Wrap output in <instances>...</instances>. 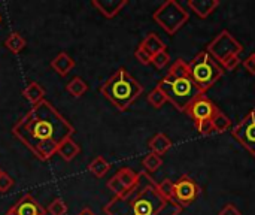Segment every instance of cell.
<instances>
[{
	"mask_svg": "<svg viewBox=\"0 0 255 215\" xmlns=\"http://www.w3.org/2000/svg\"><path fill=\"white\" fill-rule=\"evenodd\" d=\"M73 133L75 127L48 100L31 106L12 127V135L40 162L55 156L58 145Z\"/></svg>",
	"mask_w": 255,
	"mask_h": 215,
	"instance_id": "6da1fadb",
	"label": "cell"
},
{
	"mask_svg": "<svg viewBox=\"0 0 255 215\" xmlns=\"http://www.w3.org/2000/svg\"><path fill=\"white\" fill-rule=\"evenodd\" d=\"M182 208L175 201H166L155 180L145 171L139 172L136 186L121 198L114 196L105 207L106 215H179Z\"/></svg>",
	"mask_w": 255,
	"mask_h": 215,
	"instance_id": "7a4b0ae2",
	"label": "cell"
},
{
	"mask_svg": "<svg viewBox=\"0 0 255 215\" xmlns=\"http://www.w3.org/2000/svg\"><path fill=\"white\" fill-rule=\"evenodd\" d=\"M100 93L120 112H126L143 93V87L124 67H120L103 82Z\"/></svg>",
	"mask_w": 255,
	"mask_h": 215,
	"instance_id": "3957f363",
	"label": "cell"
},
{
	"mask_svg": "<svg viewBox=\"0 0 255 215\" xmlns=\"http://www.w3.org/2000/svg\"><path fill=\"white\" fill-rule=\"evenodd\" d=\"M178 111L185 112L187 108L202 94H205L194 82L191 75L187 76H170L166 75L157 85Z\"/></svg>",
	"mask_w": 255,
	"mask_h": 215,
	"instance_id": "277c9868",
	"label": "cell"
},
{
	"mask_svg": "<svg viewBox=\"0 0 255 215\" xmlns=\"http://www.w3.org/2000/svg\"><path fill=\"white\" fill-rule=\"evenodd\" d=\"M188 64L191 70V78L203 93H206L224 73L223 67L212 58L208 51L199 52Z\"/></svg>",
	"mask_w": 255,
	"mask_h": 215,
	"instance_id": "5b68a950",
	"label": "cell"
},
{
	"mask_svg": "<svg viewBox=\"0 0 255 215\" xmlns=\"http://www.w3.org/2000/svg\"><path fill=\"white\" fill-rule=\"evenodd\" d=\"M154 21L169 34H175L190 18V13L175 0L164 1L152 15Z\"/></svg>",
	"mask_w": 255,
	"mask_h": 215,
	"instance_id": "8992f818",
	"label": "cell"
},
{
	"mask_svg": "<svg viewBox=\"0 0 255 215\" xmlns=\"http://www.w3.org/2000/svg\"><path fill=\"white\" fill-rule=\"evenodd\" d=\"M242 45L227 31L223 30L215 39L208 45V52L212 55V58L220 64H224L229 58L236 57L242 52Z\"/></svg>",
	"mask_w": 255,
	"mask_h": 215,
	"instance_id": "52a82bcc",
	"label": "cell"
},
{
	"mask_svg": "<svg viewBox=\"0 0 255 215\" xmlns=\"http://www.w3.org/2000/svg\"><path fill=\"white\" fill-rule=\"evenodd\" d=\"M239 144L255 157V109H253L232 132Z\"/></svg>",
	"mask_w": 255,
	"mask_h": 215,
	"instance_id": "ba28073f",
	"label": "cell"
},
{
	"mask_svg": "<svg viewBox=\"0 0 255 215\" xmlns=\"http://www.w3.org/2000/svg\"><path fill=\"white\" fill-rule=\"evenodd\" d=\"M200 193V187L188 177V175H182L173 187V201L181 207H188L191 205L197 196Z\"/></svg>",
	"mask_w": 255,
	"mask_h": 215,
	"instance_id": "9c48e42d",
	"label": "cell"
},
{
	"mask_svg": "<svg viewBox=\"0 0 255 215\" xmlns=\"http://www.w3.org/2000/svg\"><path fill=\"white\" fill-rule=\"evenodd\" d=\"M137 178H139V174H136L133 169L130 168H123L120 169L108 183H106V187L117 196V198H121L124 196L126 193H128L137 183Z\"/></svg>",
	"mask_w": 255,
	"mask_h": 215,
	"instance_id": "30bf717a",
	"label": "cell"
},
{
	"mask_svg": "<svg viewBox=\"0 0 255 215\" xmlns=\"http://www.w3.org/2000/svg\"><path fill=\"white\" fill-rule=\"evenodd\" d=\"M220 109L217 108V105L206 96V94H202L200 97H197L188 108H187V114L191 117V120L196 123H200V121H206V120H212L214 115L218 112Z\"/></svg>",
	"mask_w": 255,
	"mask_h": 215,
	"instance_id": "8fae6325",
	"label": "cell"
},
{
	"mask_svg": "<svg viewBox=\"0 0 255 215\" xmlns=\"http://www.w3.org/2000/svg\"><path fill=\"white\" fill-rule=\"evenodd\" d=\"M10 211L15 215H46L45 210L40 207V204H39L31 195L22 196V198L10 208Z\"/></svg>",
	"mask_w": 255,
	"mask_h": 215,
	"instance_id": "7c38bea8",
	"label": "cell"
},
{
	"mask_svg": "<svg viewBox=\"0 0 255 215\" xmlns=\"http://www.w3.org/2000/svg\"><path fill=\"white\" fill-rule=\"evenodd\" d=\"M93 7H96L105 18L117 16L124 6H127V0H93Z\"/></svg>",
	"mask_w": 255,
	"mask_h": 215,
	"instance_id": "4fadbf2b",
	"label": "cell"
},
{
	"mask_svg": "<svg viewBox=\"0 0 255 215\" xmlns=\"http://www.w3.org/2000/svg\"><path fill=\"white\" fill-rule=\"evenodd\" d=\"M51 67L60 75V76H67L72 69L75 67V60L67 54V52H60L54 57L51 61Z\"/></svg>",
	"mask_w": 255,
	"mask_h": 215,
	"instance_id": "5bb4252c",
	"label": "cell"
},
{
	"mask_svg": "<svg viewBox=\"0 0 255 215\" xmlns=\"http://www.w3.org/2000/svg\"><path fill=\"white\" fill-rule=\"evenodd\" d=\"M220 6L218 0H190L188 7L200 18L209 16Z\"/></svg>",
	"mask_w": 255,
	"mask_h": 215,
	"instance_id": "9a60e30c",
	"label": "cell"
},
{
	"mask_svg": "<svg viewBox=\"0 0 255 215\" xmlns=\"http://www.w3.org/2000/svg\"><path fill=\"white\" fill-rule=\"evenodd\" d=\"M22 96L25 97V100L31 105L36 106L39 105L42 100H45V90L39 82H30L24 90H22Z\"/></svg>",
	"mask_w": 255,
	"mask_h": 215,
	"instance_id": "2e32d148",
	"label": "cell"
},
{
	"mask_svg": "<svg viewBox=\"0 0 255 215\" xmlns=\"http://www.w3.org/2000/svg\"><path fill=\"white\" fill-rule=\"evenodd\" d=\"M79 153H81V147H79L72 138L64 139V141L58 145V148H57V154H58L64 162H72Z\"/></svg>",
	"mask_w": 255,
	"mask_h": 215,
	"instance_id": "e0dca14e",
	"label": "cell"
},
{
	"mask_svg": "<svg viewBox=\"0 0 255 215\" xmlns=\"http://www.w3.org/2000/svg\"><path fill=\"white\" fill-rule=\"evenodd\" d=\"M148 147H149L151 153H154V154H157V156L161 157L163 154H166V153L170 150L172 141H170L164 133H157V135L148 142Z\"/></svg>",
	"mask_w": 255,
	"mask_h": 215,
	"instance_id": "ac0fdd59",
	"label": "cell"
},
{
	"mask_svg": "<svg viewBox=\"0 0 255 215\" xmlns=\"http://www.w3.org/2000/svg\"><path fill=\"white\" fill-rule=\"evenodd\" d=\"M140 46H142L143 49H146L152 57H154L155 54L161 52V51H166L164 42H163L155 33H149V34L140 42Z\"/></svg>",
	"mask_w": 255,
	"mask_h": 215,
	"instance_id": "d6986e66",
	"label": "cell"
},
{
	"mask_svg": "<svg viewBox=\"0 0 255 215\" xmlns=\"http://www.w3.org/2000/svg\"><path fill=\"white\" fill-rule=\"evenodd\" d=\"M25 45H27V40L24 39V36L21 34V33H18V31H12L7 37H6V40H4V46L7 48V51L9 52H12V54H19L24 48H25Z\"/></svg>",
	"mask_w": 255,
	"mask_h": 215,
	"instance_id": "ffe728a7",
	"label": "cell"
},
{
	"mask_svg": "<svg viewBox=\"0 0 255 215\" xmlns=\"http://www.w3.org/2000/svg\"><path fill=\"white\" fill-rule=\"evenodd\" d=\"M66 91H67L70 96L79 99V97H82V96L88 91V84H87L82 78L75 76L72 81H69V82L66 84Z\"/></svg>",
	"mask_w": 255,
	"mask_h": 215,
	"instance_id": "44dd1931",
	"label": "cell"
},
{
	"mask_svg": "<svg viewBox=\"0 0 255 215\" xmlns=\"http://www.w3.org/2000/svg\"><path fill=\"white\" fill-rule=\"evenodd\" d=\"M111 169V165L105 160V157L102 156H97L90 165H88V171L93 177L96 178H103Z\"/></svg>",
	"mask_w": 255,
	"mask_h": 215,
	"instance_id": "7402d4cb",
	"label": "cell"
},
{
	"mask_svg": "<svg viewBox=\"0 0 255 215\" xmlns=\"http://www.w3.org/2000/svg\"><path fill=\"white\" fill-rule=\"evenodd\" d=\"M161 165H163V159H161L160 156L154 154V153H149V154L142 160V166H143L145 172H148V174L157 172V171L161 168Z\"/></svg>",
	"mask_w": 255,
	"mask_h": 215,
	"instance_id": "603a6c76",
	"label": "cell"
},
{
	"mask_svg": "<svg viewBox=\"0 0 255 215\" xmlns=\"http://www.w3.org/2000/svg\"><path fill=\"white\" fill-rule=\"evenodd\" d=\"M212 126H214V132L224 133V132L232 126V121H230V118H229L224 112L218 111V112L214 115V118H212Z\"/></svg>",
	"mask_w": 255,
	"mask_h": 215,
	"instance_id": "cb8c5ba5",
	"label": "cell"
},
{
	"mask_svg": "<svg viewBox=\"0 0 255 215\" xmlns=\"http://www.w3.org/2000/svg\"><path fill=\"white\" fill-rule=\"evenodd\" d=\"M167 75H170V76H187V75H191L190 64L185 63V60L178 58V60L170 66Z\"/></svg>",
	"mask_w": 255,
	"mask_h": 215,
	"instance_id": "d4e9b609",
	"label": "cell"
},
{
	"mask_svg": "<svg viewBox=\"0 0 255 215\" xmlns=\"http://www.w3.org/2000/svg\"><path fill=\"white\" fill-rule=\"evenodd\" d=\"M166 102H167V99H166L164 93H163L158 87H155V88L148 94V103H149L152 108H155V109H160Z\"/></svg>",
	"mask_w": 255,
	"mask_h": 215,
	"instance_id": "484cf974",
	"label": "cell"
},
{
	"mask_svg": "<svg viewBox=\"0 0 255 215\" xmlns=\"http://www.w3.org/2000/svg\"><path fill=\"white\" fill-rule=\"evenodd\" d=\"M173 187H175V183L172 180H163L161 183H157V189H158V193L166 199V201H173Z\"/></svg>",
	"mask_w": 255,
	"mask_h": 215,
	"instance_id": "4316f807",
	"label": "cell"
},
{
	"mask_svg": "<svg viewBox=\"0 0 255 215\" xmlns=\"http://www.w3.org/2000/svg\"><path fill=\"white\" fill-rule=\"evenodd\" d=\"M49 215H66L67 214V205L61 199H54L48 207Z\"/></svg>",
	"mask_w": 255,
	"mask_h": 215,
	"instance_id": "83f0119b",
	"label": "cell"
},
{
	"mask_svg": "<svg viewBox=\"0 0 255 215\" xmlns=\"http://www.w3.org/2000/svg\"><path fill=\"white\" fill-rule=\"evenodd\" d=\"M169 61H170V55L167 54V51H161V52H158V54H155L152 57V63L151 64H154L157 69H163L164 66L169 64Z\"/></svg>",
	"mask_w": 255,
	"mask_h": 215,
	"instance_id": "f1b7e54d",
	"label": "cell"
},
{
	"mask_svg": "<svg viewBox=\"0 0 255 215\" xmlns=\"http://www.w3.org/2000/svg\"><path fill=\"white\" fill-rule=\"evenodd\" d=\"M134 57H136V60H137L140 64L148 66V64H151V63H152V55H151L146 49H143L140 45H139V46H137V49L134 51Z\"/></svg>",
	"mask_w": 255,
	"mask_h": 215,
	"instance_id": "f546056e",
	"label": "cell"
},
{
	"mask_svg": "<svg viewBox=\"0 0 255 215\" xmlns=\"http://www.w3.org/2000/svg\"><path fill=\"white\" fill-rule=\"evenodd\" d=\"M197 132L203 136H208L211 133H214V126H212V120H206V121H200L194 124Z\"/></svg>",
	"mask_w": 255,
	"mask_h": 215,
	"instance_id": "4dcf8cb0",
	"label": "cell"
},
{
	"mask_svg": "<svg viewBox=\"0 0 255 215\" xmlns=\"http://www.w3.org/2000/svg\"><path fill=\"white\" fill-rule=\"evenodd\" d=\"M12 186H13V180L6 172H3L1 177H0V193L9 192L12 189Z\"/></svg>",
	"mask_w": 255,
	"mask_h": 215,
	"instance_id": "1f68e13d",
	"label": "cell"
},
{
	"mask_svg": "<svg viewBox=\"0 0 255 215\" xmlns=\"http://www.w3.org/2000/svg\"><path fill=\"white\" fill-rule=\"evenodd\" d=\"M239 64H241V58H239V55H236V57L229 58V60L223 64V67H224L226 70H233V69H236Z\"/></svg>",
	"mask_w": 255,
	"mask_h": 215,
	"instance_id": "d6a6232c",
	"label": "cell"
},
{
	"mask_svg": "<svg viewBox=\"0 0 255 215\" xmlns=\"http://www.w3.org/2000/svg\"><path fill=\"white\" fill-rule=\"evenodd\" d=\"M218 215H242V214H241V211H239L235 205L227 204V205L220 211V214Z\"/></svg>",
	"mask_w": 255,
	"mask_h": 215,
	"instance_id": "836d02e7",
	"label": "cell"
},
{
	"mask_svg": "<svg viewBox=\"0 0 255 215\" xmlns=\"http://www.w3.org/2000/svg\"><path fill=\"white\" fill-rule=\"evenodd\" d=\"M244 67L251 73V75H255V58L253 55H250L248 58H245L244 61Z\"/></svg>",
	"mask_w": 255,
	"mask_h": 215,
	"instance_id": "e575fe53",
	"label": "cell"
},
{
	"mask_svg": "<svg viewBox=\"0 0 255 215\" xmlns=\"http://www.w3.org/2000/svg\"><path fill=\"white\" fill-rule=\"evenodd\" d=\"M78 215H96V214H94L90 208H84V210H82V211H81Z\"/></svg>",
	"mask_w": 255,
	"mask_h": 215,
	"instance_id": "d590c367",
	"label": "cell"
},
{
	"mask_svg": "<svg viewBox=\"0 0 255 215\" xmlns=\"http://www.w3.org/2000/svg\"><path fill=\"white\" fill-rule=\"evenodd\" d=\"M4 215H15V214H13V213H12V211L9 210V211H7V213H6V214H4Z\"/></svg>",
	"mask_w": 255,
	"mask_h": 215,
	"instance_id": "8d00e7d4",
	"label": "cell"
},
{
	"mask_svg": "<svg viewBox=\"0 0 255 215\" xmlns=\"http://www.w3.org/2000/svg\"><path fill=\"white\" fill-rule=\"evenodd\" d=\"M1 174H3V171H1V168H0V177H1Z\"/></svg>",
	"mask_w": 255,
	"mask_h": 215,
	"instance_id": "74e56055",
	"label": "cell"
},
{
	"mask_svg": "<svg viewBox=\"0 0 255 215\" xmlns=\"http://www.w3.org/2000/svg\"><path fill=\"white\" fill-rule=\"evenodd\" d=\"M0 22H1V15H0Z\"/></svg>",
	"mask_w": 255,
	"mask_h": 215,
	"instance_id": "f35d334b",
	"label": "cell"
},
{
	"mask_svg": "<svg viewBox=\"0 0 255 215\" xmlns=\"http://www.w3.org/2000/svg\"><path fill=\"white\" fill-rule=\"evenodd\" d=\"M253 57H254V58H255V52H254V54H253Z\"/></svg>",
	"mask_w": 255,
	"mask_h": 215,
	"instance_id": "ab89813d",
	"label": "cell"
}]
</instances>
